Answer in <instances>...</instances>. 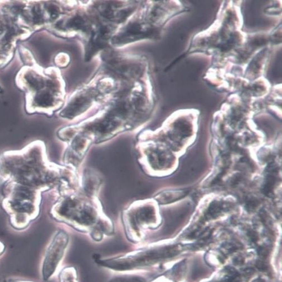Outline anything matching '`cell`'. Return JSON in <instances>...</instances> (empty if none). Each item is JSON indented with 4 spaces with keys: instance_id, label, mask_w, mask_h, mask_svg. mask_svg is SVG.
I'll list each match as a JSON object with an SVG mask.
<instances>
[{
    "instance_id": "1",
    "label": "cell",
    "mask_w": 282,
    "mask_h": 282,
    "mask_svg": "<svg viewBox=\"0 0 282 282\" xmlns=\"http://www.w3.org/2000/svg\"><path fill=\"white\" fill-rule=\"evenodd\" d=\"M58 215L60 220L78 230L89 233L95 241H101L105 236L113 233L112 223L108 218L93 205L76 197L65 200Z\"/></svg>"
},
{
    "instance_id": "2",
    "label": "cell",
    "mask_w": 282,
    "mask_h": 282,
    "mask_svg": "<svg viewBox=\"0 0 282 282\" xmlns=\"http://www.w3.org/2000/svg\"><path fill=\"white\" fill-rule=\"evenodd\" d=\"M150 206L140 202L125 211L123 221L127 237L130 241H141L144 237L145 230L155 225V212Z\"/></svg>"
},
{
    "instance_id": "3",
    "label": "cell",
    "mask_w": 282,
    "mask_h": 282,
    "mask_svg": "<svg viewBox=\"0 0 282 282\" xmlns=\"http://www.w3.org/2000/svg\"><path fill=\"white\" fill-rule=\"evenodd\" d=\"M69 243V237L63 232H58L49 244L45 255L42 268V274L47 280L53 276L65 256Z\"/></svg>"
},
{
    "instance_id": "4",
    "label": "cell",
    "mask_w": 282,
    "mask_h": 282,
    "mask_svg": "<svg viewBox=\"0 0 282 282\" xmlns=\"http://www.w3.org/2000/svg\"><path fill=\"white\" fill-rule=\"evenodd\" d=\"M108 282H147L143 277L135 273H123L114 277Z\"/></svg>"
}]
</instances>
